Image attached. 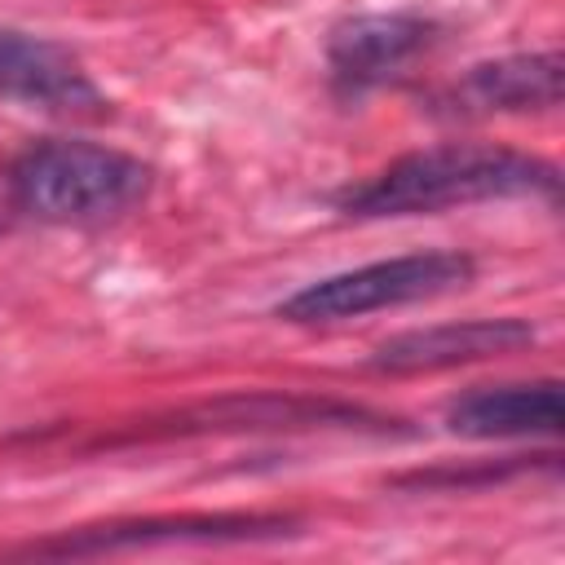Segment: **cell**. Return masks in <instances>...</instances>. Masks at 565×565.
<instances>
[{
	"instance_id": "1",
	"label": "cell",
	"mask_w": 565,
	"mask_h": 565,
	"mask_svg": "<svg viewBox=\"0 0 565 565\" xmlns=\"http://www.w3.org/2000/svg\"><path fill=\"white\" fill-rule=\"evenodd\" d=\"M556 190L561 177L539 154L512 146H486V141H441L393 159L388 168H380L358 185H344L335 194V207L358 221H380V216L446 212L486 199H521V194L556 199Z\"/></svg>"
},
{
	"instance_id": "2",
	"label": "cell",
	"mask_w": 565,
	"mask_h": 565,
	"mask_svg": "<svg viewBox=\"0 0 565 565\" xmlns=\"http://www.w3.org/2000/svg\"><path fill=\"white\" fill-rule=\"evenodd\" d=\"M150 163L84 137H35L4 168L13 212L49 225L115 221L132 212L150 194Z\"/></svg>"
},
{
	"instance_id": "3",
	"label": "cell",
	"mask_w": 565,
	"mask_h": 565,
	"mask_svg": "<svg viewBox=\"0 0 565 565\" xmlns=\"http://www.w3.org/2000/svg\"><path fill=\"white\" fill-rule=\"evenodd\" d=\"M477 278V260L459 247H428L406 252L388 260H371L344 274H327L318 282H305L278 305L282 322L322 327V322H349L380 309H402L415 300H433L446 291H459Z\"/></svg>"
},
{
	"instance_id": "4",
	"label": "cell",
	"mask_w": 565,
	"mask_h": 565,
	"mask_svg": "<svg viewBox=\"0 0 565 565\" xmlns=\"http://www.w3.org/2000/svg\"><path fill=\"white\" fill-rule=\"evenodd\" d=\"M397 419L366 411L340 397H309V393H230L216 402H199L172 415H154L128 433L102 437V446L124 441H163V437H207V433H287V428H362V433H393Z\"/></svg>"
},
{
	"instance_id": "5",
	"label": "cell",
	"mask_w": 565,
	"mask_h": 565,
	"mask_svg": "<svg viewBox=\"0 0 565 565\" xmlns=\"http://www.w3.org/2000/svg\"><path fill=\"white\" fill-rule=\"evenodd\" d=\"M300 530V516L287 512H181V516H128L62 530L53 539L18 547V556H106L132 547H168V543H265Z\"/></svg>"
},
{
	"instance_id": "6",
	"label": "cell",
	"mask_w": 565,
	"mask_h": 565,
	"mask_svg": "<svg viewBox=\"0 0 565 565\" xmlns=\"http://www.w3.org/2000/svg\"><path fill=\"white\" fill-rule=\"evenodd\" d=\"M437 35L441 26L424 13H353L327 35V84L340 102H362L366 93L402 79Z\"/></svg>"
},
{
	"instance_id": "7",
	"label": "cell",
	"mask_w": 565,
	"mask_h": 565,
	"mask_svg": "<svg viewBox=\"0 0 565 565\" xmlns=\"http://www.w3.org/2000/svg\"><path fill=\"white\" fill-rule=\"evenodd\" d=\"M565 62L556 49L547 53H512L494 62L468 66L459 79L428 97V110L441 119H486V115H525L552 110L561 102Z\"/></svg>"
},
{
	"instance_id": "8",
	"label": "cell",
	"mask_w": 565,
	"mask_h": 565,
	"mask_svg": "<svg viewBox=\"0 0 565 565\" xmlns=\"http://www.w3.org/2000/svg\"><path fill=\"white\" fill-rule=\"evenodd\" d=\"M539 331L525 318H463L441 327H415L393 340H384L366 366L380 375H419V371H450L486 358H503L516 349H530Z\"/></svg>"
},
{
	"instance_id": "9",
	"label": "cell",
	"mask_w": 565,
	"mask_h": 565,
	"mask_svg": "<svg viewBox=\"0 0 565 565\" xmlns=\"http://www.w3.org/2000/svg\"><path fill=\"white\" fill-rule=\"evenodd\" d=\"M0 97L66 115H97L106 106L102 88L62 44L4 26H0Z\"/></svg>"
},
{
	"instance_id": "10",
	"label": "cell",
	"mask_w": 565,
	"mask_h": 565,
	"mask_svg": "<svg viewBox=\"0 0 565 565\" xmlns=\"http://www.w3.org/2000/svg\"><path fill=\"white\" fill-rule=\"evenodd\" d=\"M565 424V393L556 380L486 384L468 388L446 406V428L472 441L499 437H556Z\"/></svg>"
},
{
	"instance_id": "11",
	"label": "cell",
	"mask_w": 565,
	"mask_h": 565,
	"mask_svg": "<svg viewBox=\"0 0 565 565\" xmlns=\"http://www.w3.org/2000/svg\"><path fill=\"white\" fill-rule=\"evenodd\" d=\"M539 455H508L494 463H472V468H419L406 477H393L397 490H477V486H499L516 472H530Z\"/></svg>"
}]
</instances>
